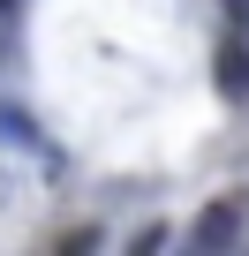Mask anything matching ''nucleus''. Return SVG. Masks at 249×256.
Wrapping results in <instances>:
<instances>
[{
  "label": "nucleus",
  "instance_id": "nucleus-1",
  "mask_svg": "<svg viewBox=\"0 0 249 256\" xmlns=\"http://www.w3.org/2000/svg\"><path fill=\"white\" fill-rule=\"evenodd\" d=\"M241 226H249V196H219V204H204V218L189 226V241L196 248H234Z\"/></svg>",
  "mask_w": 249,
  "mask_h": 256
},
{
  "label": "nucleus",
  "instance_id": "nucleus-2",
  "mask_svg": "<svg viewBox=\"0 0 249 256\" xmlns=\"http://www.w3.org/2000/svg\"><path fill=\"white\" fill-rule=\"evenodd\" d=\"M219 90L226 98H249V38H226L219 46Z\"/></svg>",
  "mask_w": 249,
  "mask_h": 256
},
{
  "label": "nucleus",
  "instance_id": "nucleus-3",
  "mask_svg": "<svg viewBox=\"0 0 249 256\" xmlns=\"http://www.w3.org/2000/svg\"><path fill=\"white\" fill-rule=\"evenodd\" d=\"M0 128H8V144H23V151H38V136H31V120H23L16 106H0Z\"/></svg>",
  "mask_w": 249,
  "mask_h": 256
},
{
  "label": "nucleus",
  "instance_id": "nucleus-4",
  "mask_svg": "<svg viewBox=\"0 0 249 256\" xmlns=\"http://www.w3.org/2000/svg\"><path fill=\"white\" fill-rule=\"evenodd\" d=\"M16 8H23V0H0V16H16Z\"/></svg>",
  "mask_w": 249,
  "mask_h": 256
}]
</instances>
